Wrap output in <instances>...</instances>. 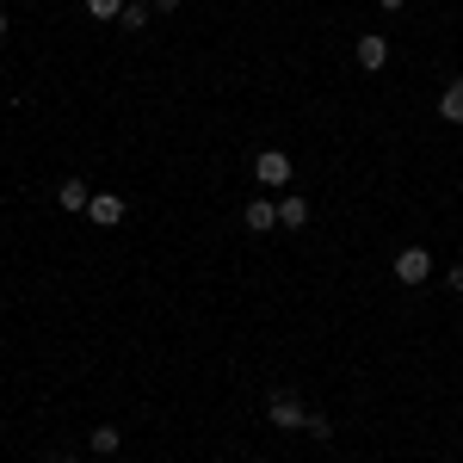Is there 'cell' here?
Wrapping results in <instances>:
<instances>
[{"instance_id":"1","label":"cell","mask_w":463,"mask_h":463,"mask_svg":"<svg viewBox=\"0 0 463 463\" xmlns=\"http://www.w3.org/2000/svg\"><path fill=\"white\" fill-rule=\"evenodd\" d=\"M266 420L279 432H303V420H309V408H303V395L290 390V383H279V390L266 395Z\"/></svg>"},{"instance_id":"2","label":"cell","mask_w":463,"mask_h":463,"mask_svg":"<svg viewBox=\"0 0 463 463\" xmlns=\"http://www.w3.org/2000/svg\"><path fill=\"white\" fill-rule=\"evenodd\" d=\"M253 179L260 185H290V155L285 148H260L253 155Z\"/></svg>"},{"instance_id":"3","label":"cell","mask_w":463,"mask_h":463,"mask_svg":"<svg viewBox=\"0 0 463 463\" xmlns=\"http://www.w3.org/2000/svg\"><path fill=\"white\" fill-rule=\"evenodd\" d=\"M395 279H402V285H427L432 279V253L427 248H402L395 253Z\"/></svg>"},{"instance_id":"4","label":"cell","mask_w":463,"mask_h":463,"mask_svg":"<svg viewBox=\"0 0 463 463\" xmlns=\"http://www.w3.org/2000/svg\"><path fill=\"white\" fill-rule=\"evenodd\" d=\"M353 56H358V69H364V74H377L383 62H390V37H371V32H364L353 43Z\"/></svg>"},{"instance_id":"5","label":"cell","mask_w":463,"mask_h":463,"mask_svg":"<svg viewBox=\"0 0 463 463\" xmlns=\"http://www.w3.org/2000/svg\"><path fill=\"white\" fill-rule=\"evenodd\" d=\"M241 222H248L253 235H272V229H279V204H272V198H253L248 211H241Z\"/></svg>"},{"instance_id":"6","label":"cell","mask_w":463,"mask_h":463,"mask_svg":"<svg viewBox=\"0 0 463 463\" xmlns=\"http://www.w3.org/2000/svg\"><path fill=\"white\" fill-rule=\"evenodd\" d=\"M87 216H93L99 229H111V222H124V198H118V192H93V204H87Z\"/></svg>"},{"instance_id":"7","label":"cell","mask_w":463,"mask_h":463,"mask_svg":"<svg viewBox=\"0 0 463 463\" xmlns=\"http://www.w3.org/2000/svg\"><path fill=\"white\" fill-rule=\"evenodd\" d=\"M56 204H62V211H87V204H93L87 179H62V185H56Z\"/></svg>"},{"instance_id":"8","label":"cell","mask_w":463,"mask_h":463,"mask_svg":"<svg viewBox=\"0 0 463 463\" xmlns=\"http://www.w3.org/2000/svg\"><path fill=\"white\" fill-rule=\"evenodd\" d=\"M303 222H309V204H303L297 192H290V198H279V229H303Z\"/></svg>"},{"instance_id":"9","label":"cell","mask_w":463,"mask_h":463,"mask_svg":"<svg viewBox=\"0 0 463 463\" xmlns=\"http://www.w3.org/2000/svg\"><path fill=\"white\" fill-rule=\"evenodd\" d=\"M439 118H445V124H463V80H451V87L439 93Z\"/></svg>"},{"instance_id":"10","label":"cell","mask_w":463,"mask_h":463,"mask_svg":"<svg viewBox=\"0 0 463 463\" xmlns=\"http://www.w3.org/2000/svg\"><path fill=\"white\" fill-rule=\"evenodd\" d=\"M118 439H124L118 427H93V432H87V445H93V458H111V451H118Z\"/></svg>"},{"instance_id":"11","label":"cell","mask_w":463,"mask_h":463,"mask_svg":"<svg viewBox=\"0 0 463 463\" xmlns=\"http://www.w3.org/2000/svg\"><path fill=\"white\" fill-rule=\"evenodd\" d=\"M148 13H155L148 0H124V19H118V25H124V32H143V25H148Z\"/></svg>"},{"instance_id":"12","label":"cell","mask_w":463,"mask_h":463,"mask_svg":"<svg viewBox=\"0 0 463 463\" xmlns=\"http://www.w3.org/2000/svg\"><path fill=\"white\" fill-rule=\"evenodd\" d=\"M303 432H309V439H334V420H327V414H316V408H309V420H303Z\"/></svg>"},{"instance_id":"13","label":"cell","mask_w":463,"mask_h":463,"mask_svg":"<svg viewBox=\"0 0 463 463\" xmlns=\"http://www.w3.org/2000/svg\"><path fill=\"white\" fill-rule=\"evenodd\" d=\"M93 19H124V0H87Z\"/></svg>"},{"instance_id":"14","label":"cell","mask_w":463,"mask_h":463,"mask_svg":"<svg viewBox=\"0 0 463 463\" xmlns=\"http://www.w3.org/2000/svg\"><path fill=\"white\" fill-rule=\"evenodd\" d=\"M445 285H451V290H463V260L451 266V272H445Z\"/></svg>"},{"instance_id":"15","label":"cell","mask_w":463,"mask_h":463,"mask_svg":"<svg viewBox=\"0 0 463 463\" xmlns=\"http://www.w3.org/2000/svg\"><path fill=\"white\" fill-rule=\"evenodd\" d=\"M148 6H155V13H174V6H179V0H148Z\"/></svg>"},{"instance_id":"16","label":"cell","mask_w":463,"mask_h":463,"mask_svg":"<svg viewBox=\"0 0 463 463\" xmlns=\"http://www.w3.org/2000/svg\"><path fill=\"white\" fill-rule=\"evenodd\" d=\"M377 6H383V13H402V6H408V0H377Z\"/></svg>"},{"instance_id":"17","label":"cell","mask_w":463,"mask_h":463,"mask_svg":"<svg viewBox=\"0 0 463 463\" xmlns=\"http://www.w3.org/2000/svg\"><path fill=\"white\" fill-rule=\"evenodd\" d=\"M0 37H6V13H0Z\"/></svg>"},{"instance_id":"18","label":"cell","mask_w":463,"mask_h":463,"mask_svg":"<svg viewBox=\"0 0 463 463\" xmlns=\"http://www.w3.org/2000/svg\"><path fill=\"white\" fill-rule=\"evenodd\" d=\"M62 463H80V458H62Z\"/></svg>"}]
</instances>
